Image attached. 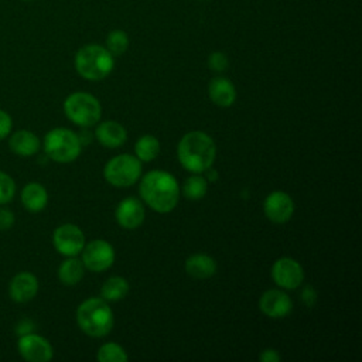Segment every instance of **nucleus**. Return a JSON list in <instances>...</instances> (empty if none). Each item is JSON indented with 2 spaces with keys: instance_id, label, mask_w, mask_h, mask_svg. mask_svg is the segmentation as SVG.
<instances>
[{
  "instance_id": "1",
  "label": "nucleus",
  "mask_w": 362,
  "mask_h": 362,
  "mask_svg": "<svg viewBox=\"0 0 362 362\" xmlns=\"http://www.w3.org/2000/svg\"><path fill=\"white\" fill-rule=\"evenodd\" d=\"M143 201L156 212L167 214L175 208L180 199V185L174 175L163 170L147 173L139 187Z\"/></svg>"
},
{
  "instance_id": "2",
  "label": "nucleus",
  "mask_w": 362,
  "mask_h": 362,
  "mask_svg": "<svg viewBox=\"0 0 362 362\" xmlns=\"http://www.w3.org/2000/svg\"><path fill=\"white\" fill-rule=\"evenodd\" d=\"M180 164L189 173L202 174L212 167L216 157V146L211 136L201 130H192L182 136L177 147Z\"/></svg>"
},
{
  "instance_id": "3",
  "label": "nucleus",
  "mask_w": 362,
  "mask_h": 362,
  "mask_svg": "<svg viewBox=\"0 0 362 362\" xmlns=\"http://www.w3.org/2000/svg\"><path fill=\"white\" fill-rule=\"evenodd\" d=\"M76 322L89 337H106L115 324L113 311L103 298L92 297L81 303L76 310Z\"/></svg>"
},
{
  "instance_id": "4",
  "label": "nucleus",
  "mask_w": 362,
  "mask_h": 362,
  "mask_svg": "<svg viewBox=\"0 0 362 362\" xmlns=\"http://www.w3.org/2000/svg\"><path fill=\"white\" fill-rule=\"evenodd\" d=\"M75 69L88 81H100L106 78L113 66V55L102 45L88 44L78 49L75 54Z\"/></svg>"
},
{
  "instance_id": "5",
  "label": "nucleus",
  "mask_w": 362,
  "mask_h": 362,
  "mask_svg": "<svg viewBox=\"0 0 362 362\" xmlns=\"http://www.w3.org/2000/svg\"><path fill=\"white\" fill-rule=\"evenodd\" d=\"M42 147L48 158L66 164L78 158L81 154L82 143L75 132L65 127H57L45 134Z\"/></svg>"
},
{
  "instance_id": "6",
  "label": "nucleus",
  "mask_w": 362,
  "mask_h": 362,
  "mask_svg": "<svg viewBox=\"0 0 362 362\" xmlns=\"http://www.w3.org/2000/svg\"><path fill=\"white\" fill-rule=\"evenodd\" d=\"M65 116L81 127L96 124L102 116L99 100L86 92H74L64 100Z\"/></svg>"
},
{
  "instance_id": "7",
  "label": "nucleus",
  "mask_w": 362,
  "mask_h": 362,
  "mask_svg": "<svg viewBox=\"0 0 362 362\" xmlns=\"http://www.w3.org/2000/svg\"><path fill=\"white\" fill-rule=\"evenodd\" d=\"M141 174V163L136 156L119 154L110 158L103 170L105 180L115 187H130Z\"/></svg>"
},
{
  "instance_id": "8",
  "label": "nucleus",
  "mask_w": 362,
  "mask_h": 362,
  "mask_svg": "<svg viewBox=\"0 0 362 362\" xmlns=\"http://www.w3.org/2000/svg\"><path fill=\"white\" fill-rule=\"evenodd\" d=\"M82 263L85 269L99 273L109 269L115 262V249L113 246L102 239L90 240L85 243L82 249Z\"/></svg>"
},
{
  "instance_id": "9",
  "label": "nucleus",
  "mask_w": 362,
  "mask_h": 362,
  "mask_svg": "<svg viewBox=\"0 0 362 362\" xmlns=\"http://www.w3.org/2000/svg\"><path fill=\"white\" fill-rule=\"evenodd\" d=\"M52 245L62 256H76L85 246V236L76 225L62 223L52 233Z\"/></svg>"
},
{
  "instance_id": "10",
  "label": "nucleus",
  "mask_w": 362,
  "mask_h": 362,
  "mask_svg": "<svg viewBox=\"0 0 362 362\" xmlns=\"http://www.w3.org/2000/svg\"><path fill=\"white\" fill-rule=\"evenodd\" d=\"M17 351L28 362H48L54 356V349L48 339L34 332L18 337Z\"/></svg>"
},
{
  "instance_id": "11",
  "label": "nucleus",
  "mask_w": 362,
  "mask_h": 362,
  "mask_svg": "<svg viewBox=\"0 0 362 362\" xmlns=\"http://www.w3.org/2000/svg\"><path fill=\"white\" fill-rule=\"evenodd\" d=\"M272 277L279 287L293 290L304 281V270L297 260L291 257H280L272 266Z\"/></svg>"
},
{
  "instance_id": "12",
  "label": "nucleus",
  "mask_w": 362,
  "mask_h": 362,
  "mask_svg": "<svg viewBox=\"0 0 362 362\" xmlns=\"http://www.w3.org/2000/svg\"><path fill=\"white\" fill-rule=\"evenodd\" d=\"M263 211L269 221L274 223H284L293 216L294 202L288 194L283 191H273L266 197Z\"/></svg>"
},
{
  "instance_id": "13",
  "label": "nucleus",
  "mask_w": 362,
  "mask_h": 362,
  "mask_svg": "<svg viewBox=\"0 0 362 362\" xmlns=\"http://www.w3.org/2000/svg\"><path fill=\"white\" fill-rule=\"evenodd\" d=\"M38 279L31 272H20L8 283V296L14 303L23 304L33 300L38 293Z\"/></svg>"
},
{
  "instance_id": "14",
  "label": "nucleus",
  "mask_w": 362,
  "mask_h": 362,
  "mask_svg": "<svg viewBox=\"0 0 362 362\" xmlns=\"http://www.w3.org/2000/svg\"><path fill=\"white\" fill-rule=\"evenodd\" d=\"M259 308L270 318H283L290 314L293 308L291 298L281 290H267L259 300Z\"/></svg>"
},
{
  "instance_id": "15",
  "label": "nucleus",
  "mask_w": 362,
  "mask_h": 362,
  "mask_svg": "<svg viewBox=\"0 0 362 362\" xmlns=\"http://www.w3.org/2000/svg\"><path fill=\"white\" fill-rule=\"evenodd\" d=\"M115 216H116L117 223L122 228L136 229L143 223L146 212H144L143 204L139 199H136L133 197H129V198H124L119 202V205L116 208V212H115Z\"/></svg>"
},
{
  "instance_id": "16",
  "label": "nucleus",
  "mask_w": 362,
  "mask_h": 362,
  "mask_svg": "<svg viewBox=\"0 0 362 362\" xmlns=\"http://www.w3.org/2000/svg\"><path fill=\"white\" fill-rule=\"evenodd\" d=\"M8 147L14 154L20 157H31L38 153L41 141L35 133L21 129L14 133H10Z\"/></svg>"
},
{
  "instance_id": "17",
  "label": "nucleus",
  "mask_w": 362,
  "mask_h": 362,
  "mask_svg": "<svg viewBox=\"0 0 362 362\" xmlns=\"http://www.w3.org/2000/svg\"><path fill=\"white\" fill-rule=\"evenodd\" d=\"M95 137L102 146L107 148H116L126 141L127 132L119 122L106 120L98 124L95 130Z\"/></svg>"
},
{
  "instance_id": "18",
  "label": "nucleus",
  "mask_w": 362,
  "mask_h": 362,
  "mask_svg": "<svg viewBox=\"0 0 362 362\" xmlns=\"http://www.w3.org/2000/svg\"><path fill=\"white\" fill-rule=\"evenodd\" d=\"M208 93L211 100L221 107L232 106L236 99V89L233 83L223 76H216L211 79L208 86Z\"/></svg>"
},
{
  "instance_id": "19",
  "label": "nucleus",
  "mask_w": 362,
  "mask_h": 362,
  "mask_svg": "<svg viewBox=\"0 0 362 362\" xmlns=\"http://www.w3.org/2000/svg\"><path fill=\"white\" fill-rule=\"evenodd\" d=\"M23 206L30 212H40L48 204V192L40 182H28L20 192Z\"/></svg>"
},
{
  "instance_id": "20",
  "label": "nucleus",
  "mask_w": 362,
  "mask_h": 362,
  "mask_svg": "<svg viewBox=\"0 0 362 362\" xmlns=\"http://www.w3.org/2000/svg\"><path fill=\"white\" fill-rule=\"evenodd\" d=\"M185 272L195 279H208L216 272V262L204 253H195L185 260Z\"/></svg>"
},
{
  "instance_id": "21",
  "label": "nucleus",
  "mask_w": 362,
  "mask_h": 362,
  "mask_svg": "<svg viewBox=\"0 0 362 362\" xmlns=\"http://www.w3.org/2000/svg\"><path fill=\"white\" fill-rule=\"evenodd\" d=\"M85 273V266L82 260L75 256H68L58 267V279L65 286L78 284Z\"/></svg>"
},
{
  "instance_id": "22",
  "label": "nucleus",
  "mask_w": 362,
  "mask_h": 362,
  "mask_svg": "<svg viewBox=\"0 0 362 362\" xmlns=\"http://www.w3.org/2000/svg\"><path fill=\"white\" fill-rule=\"evenodd\" d=\"M127 293H129V283L126 279L120 276L109 277L100 288V296L106 301H117L126 297Z\"/></svg>"
},
{
  "instance_id": "23",
  "label": "nucleus",
  "mask_w": 362,
  "mask_h": 362,
  "mask_svg": "<svg viewBox=\"0 0 362 362\" xmlns=\"http://www.w3.org/2000/svg\"><path fill=\"white\" fill-rule=\"evenodd\" d=\"M134 153L140 161H151L160 153V141L151 134H144L136 141Z\"/></svg>"
},
{
  "instance_id": "24",
  "label": "nucleus",
  "mask_w": 362,
  "mask_h": 362,
  "mask_svg": "<svg viewBox=\"0 0 362 362\" xmlns=\"http://www.w3.org/2000/svg\"><path fill=\"white\" fill-rule=\"evenodd\" d=\"M208 189V181L201 174L188 177L182 185V194L188 199H201Z\"/></svg>"
},
{
  "instance_id": "25",
  "label": "nucleus",
  "mask_w": 362,
  "mask_h": 362,
  "mask_svg": "<svg viewBox=\"0 0 362 362\" xmlns=\"http://www.w3.org/2000/svg\"><path fill=\"white\" fill-rule=\"evenodd\" d=\"M96 358L100 362H126L127 354L119 344L107 342L98 349Z\"/></svg>"
},
{
  "instance_id": "26",
  "label": "nucleus",
  "mask_w": 362,
  "mask_h": 362,
  "mask_svg": "<svg viewBox=\"0 0 362 362\" xmlns=\"http://www.w3.org/2000/svg\"><path fill=\"white\" fill-rule=\"evenodd\" d=\"M129 47V37L122 30H113L109 33L106 38V49L113 55L119 57L127 51Z\"/></svg>"
},
{
  "instance_id": "27",
  "label": "nucleus",
  "mask_w": 362,
  "mask_h": 362,
  "mask_svg": "<svg viewBox=\"0 0 362 362\" xmlns=\"http://www.w3.org/2000/svg\"><path fill=\"white\" fill-rule=\"evenodd\" d=\"M14 195H16L14 180L8 174L0 171V205H6L11 202Z\"/></svg>"
},
{
  "instance_id": "28",
  "label": "nucleus",
  "mask_w": 362,
  "mask_h": 362,
  "mask_svg": "<svg viewBox=\"0 0 362 362\" xmlns=\"http://www.w3.org/2000/svg\"><path fill=\"white\" fill-rule=\"evenodd\" d=\"M208 66L215 72H223L228 68V58L223 52L215 51L208 58Z\"/></svg>"
},
{
  "instance_id": "29",
  "label": "nucleus",
  "mask_w": 362,
  "mask_h": 362,
  "mask_svg": "<svg viewBox=\"0 0 362 362\" xmlns=\"http://www.w3.org/2000/svg\"><path fill=\"white\" fill-rule=\"evenodd\" d=\"M16 216L11 209L0 205V230H8L13 228Z\"/></svg>"
},
{
  "instance_id": "30",
  "label": "nucleus",
  "mask_w": 362,
  "mask_h": 362,
  "mask_svg": "<svg viewBox=\"0 0 362 362\" xmlns=\"http://www.w3.org/2000/svg\"><path fill=\"white\" fill-rule=\"evenodd\" d=\"M11 127H13L11 116L6 110L0 109V140H4L6 137L10 136Z\"/></svg>"
},
{
  "instance_id": "31",
  "label": "nucleus",
  "mask_w": 362,
  "mask_h": 362,
  "mask_svg": "<svg viewBox=\"0 0 362 362\" xmlns=\"http://www.w3.org/2000/svg\"><path fill=\"white\" fill-rule=\"evenodd\" d=\"M33 329H34V322L28 318L20 320L16 325V334H18V337L24 335V334H28V332H33Z\"/></svg>"
},
{
  "instance_id": "32",
  "label": "nucleus",
  "mask_w": 362,
  "mask_h": 362,
  "mask_svg": "<svg viewBox=\"0 0 362 362\" xmlns=\"http://www.w3.org/2000/svg\"><path fill=\"white\" fill-rule=\"evenodd\" d=\"M260 361L263 362H279L280 361V355L277 354V351L274 349H264L260 356H259Z\"/></svg>"
},
{
  "instance_id": "33",
  "label": "nucleus",
  "mask_w": 362,
  "mask_h": 362,
  "mask_svg": "<svg viewBox=\"0 0 362 362\" xmlns=\"http://www.w3.org/2000/svg\"><path fill=\"white\" fill-rule=\"evenodd\" d=\"M315 291L310 287V286H307L304 290H303V300L305 301V304L307 305H313L314 304V301H315Z\"/></svg>"
},
{
  "instance_id": "34",
  "label": "nucleus",
  "mask_w": 362,
  "mask_h": 362,
  "mask_svg": "<svg viewBox=\"0 0 362 362\" xmlns=\"http://www.w3.org/2000/svg\"><path fill=\"white\" fill-rule=\"evenodd\" d=\"M24 1H31V0H24Z\"/></svg>"
}]
</instances>
